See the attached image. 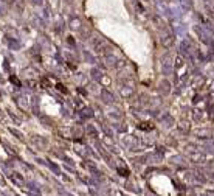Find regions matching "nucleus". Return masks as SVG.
Listing matches in <instances>:
<instances>
[]
</instances>
